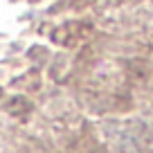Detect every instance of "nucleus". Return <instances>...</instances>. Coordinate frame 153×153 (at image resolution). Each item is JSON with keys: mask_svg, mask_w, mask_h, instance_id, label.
Listing matches in <instances>:
<instances>
[]
</instances>
